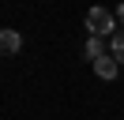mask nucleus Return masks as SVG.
Instances as JSON below:
<instances>
[{"label":"nucleus","mask_w":124,"mask_h":120,"mask_svg":"<svg viewBox=\"0 0 124 120\" xmlns=\"http://www.w3.org/2000/svg\"><path fill=\"white\" fill-rule=\"evenodd\" d=\"M86 30H90V34H98V38H113L116 34V15L109 11V8H90V11H86Z\"/></svg>","instance_id":"f257e3e1"},{"label":"nucleus","mask_w":124,"mask_h":120,"mask_svg":"<svg viewBox=\"0 0 124 120\" xmlns=\"http://www.w3.org/2000/svg\"><path fill=\"white\" fill-rule=\"evenodd\" d=\"M0 49H4V56H15V52L23 49V38H19V30H4V34H0Z\"/></svg>","instance_id":"f03ea898"},{"label":"nucleus","mask_w":124,"mask_h":120,"mask_svg":"<svg viewBox=\"0 0 124 120\" xmlns=\"http://www.w3.org/2000/svg\"><path fill=\"white\" fill-rule=\"evenodd\" d=\"M94 71H98L101 79H116V71H120V68H116V56H113V52H105L101 60H94Z\"/></svg>","instance_id":"7ed1b4c3"},{"label":"nucleus","mask_w":124,"mask_h":120,"mask_svg":"<svg viewBox=\"0 0 124 120\" xmlns=\"http://www.w3.org/2000/svg\"><path fill=\"white\" fill-rule=\"evenodd\" d=\"M83 56H86V60H101V56H105V45H101L98 34H90V38L83 41Z\"/></svg>","instance_id":"20e7f679"},{"label":"nucleus","mask_w":124,"mask_h":120,"mask_svg":"<svg viewBox=\"0 0 124 120\" xmlns=\"http://www.w3.org/2000/svg\"><path fill=\"white\" fill-rule=\"evenodd\" d=\"M113 56L124 60V30H116V34H113Z\"/></svg>","instance_id":"39448f33"},{"label":"nucleus","mask_w":124,"mask_h":120,"mask_svg":"<svg viewBox=\"0 0 124 120\" xmlns=\"http://www.w3.org/2000/svg\"><path fill=\"white\" fill-rule=\"evenodd\" d=\"M116 19H120V22H124V4H120V11H116Z\"/></svg>","instance_id":"423d86ee"}]
</instances>
